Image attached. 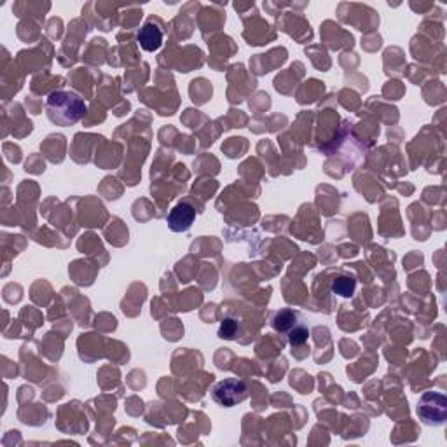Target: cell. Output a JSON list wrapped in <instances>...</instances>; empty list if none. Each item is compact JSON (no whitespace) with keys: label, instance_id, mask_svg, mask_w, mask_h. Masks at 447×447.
Instances as JSON below:
<instances>
[{"label":"cell","instance_id":"cell-1","mask_svg":"<svg viewBox=\"0 0 447 447\" xmlns=\"http://www.w3.org/2000/svg\"><path fill=\"white\" fill-rule=\"evenodd\" d=\"M86 102L75 91H55L46 102V114L48 119L56 126L68 128L84 117Z\"/></svg>","mask_w":447,"mask_h":447},{"label":"cell","instance_id":"cell-2","mask_svg":"<svg viewBox=\"0 0 447 447\" xmlns=\"http://www.w3.org/2000/svg\"><path fill=\"white\" fill-rule=\"evenodd\" d=\"M416 412L425 425L442 426L447 421V397L440 392L423 393Z\"/></svg>","mask_w":447,"mask_h":447},{"label":"cell","instance_id":"cell-3","mask_svg":"<svg viewBox=\"0 0 447 447\" xmlns=\"http://www.w3.org/2000/svg\"><path fill=\"white\" fill-rule=\"evenodd\" d=\"M211 399L222 407H234L248 399V386L243 379L238 377L218 381L211 388Z\"/></svg>","mask_w":447,"mask_h":447},{"label":"cell","instance_id":"cell-4","mask_svg":"<svg viewBox=\"0 0 447 447\" xmlns=\"http://www.w3.org/2000/svg\"><path fill=\"white\" fill-rule=\"evenodd\" d=\"M194 220H196V210L189 203H178L167 217L168 227L173 233H185L193 227Z\"/></svg>","mask_w":447,"mask_h":447},{"label":"cell","instance_id":"cell-5","mask_svg":"<svg viewBox=\"0 0 447 447\" xmlns=\"http://www.w3.org/2000/svg\"><path fill=\"white\" fill-rule=\"evenodd\" d=\"M138 44L144 51L154 53L163 46V30L159 28L154 23H145L140 30H138Z\"/></svg>","mask_w":447,"mask_h":447},{"label":"cell","instance_id":"cell-6","mask_svg":"<svg viewBox=\"0 0 447 447\" xmlns=\"http://www.w3.org/2000/svg\"><path fill=\"white\" fill-rule=\"evenodd\" d=\"M299 313L297 311H292V310H281L278 311L276 314L273 316V329L276 330V332H281V334H287L289 336L290 332H292L294 329H296L299 323H303L299 320Z\"/></svg>","mask_w":447,"mask_h":447},{"label":"cell","instance_id":"cell-7","mask_svg":"<svg viewBox=\"0 0 447 447\" xmlns=\"http://www.w3.org/2000/svg\"><path fill=\"white\" fill-rule=\"evenodd\" d=\"M332 290L336 294H339V296L351 297L353 296V292H355V280H353V278H346V276L337 278L332 285Z\"/></svg>","mask_w":447,"mask_h":447},{"label":"cell","instance_id":"cell-8","mask_svg":"<svg viewBox=\"0 0 447 447\" xmlns=\"http://www.w3.org/2000/svg\"><path fill=\"white\" fill-rule=\"evenodd\" d=\"M287 337H289V343L292 344V346H301V344L306 343L307 337H310V329H307L304 323H299Z\"/></svg>","mask_w":447,"mask_h":447},{"label":"cell","instance_id":"cell-9","mask_svg":"<svg viewBox=\"0 0 447 447\" xmlns=\"http://www.w3.org/2000/svg\"><path fill=\"white\" fill-rule=\"evenodd\" d=\"M218 336L226 337V339H234V336H236V322L233 323V320H226V322L222 323Z\"/></svg>","mask_w":447,"mask_h":447}]
</instances>
